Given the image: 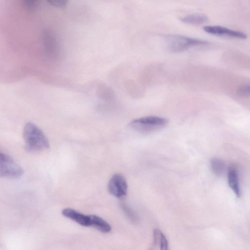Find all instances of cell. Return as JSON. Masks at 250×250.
I'll list each match as a JSON object with an SVG mask.
<instances>
[{"label": "cell", "instance_id": "6da1fadb", "mask_svg": "<svg viewBox=\"0 0 250 250\" xmlns=\"http://www.w3.org/2000/svg\"><path fill=\"white\" fill-rule=\"evenodd\" d=\"M23 137L25 149L28 151L42 150L49 147V142L42 130L33 123L25 124Z\"/></svg>", "mask_w": 250, "mask_h": 250}, {"label": "cell", "instance_id": "7a4b0ae2", "mask_svg": "<svg viewBox=\"0 0 250 250\" xmlns=\"http://www.w3.org/2000/svg\"><path fill=\"white\" fill-rule=\"evenodd\" d=\"M163 40L166 48L172 52H180L193 47L208 44L207 41L200 39L175 34L165 35Z\"/></svg>", "mask_w": 250, "mask_h": 250}, {"label": "cell", "instance_id": "3957f363", "mask_svg": "<svg viewBox=\"0 0 250 250\" xmlns=\"http://www.w3.org/2000/svg\"><path fill=\"white\" fill-rule=\"evenodd\" d=\"M168 122L167 119L164 117L148 116L132 121L129 126L139 132L149 133L163 128Z\"/></svg>", "mask_w": 250, "mask_h": 250}, {"label": "cell", "instance_id": "277c9868", "mask_svg": "<svg viewBox=\"0 0 250 250\" xmlns=\"http://www.w3.org/2000/svg\"><path fill=\"white\" fill-rule=\"evenodd\" d=\"M23 172L21 167L10 156L0 152V177L17 178Z\"/></svg>", "mask_w": 250, "mask_h": 250}, {"label": "cell", "instance_id": "5b68a950", "mask_svg": "<svg viewBox=\"0 0 250 250\" xmlns=\"http://www.w3.org/2000/svg\"><path fill=\"white\" fill-rule=\"evenodd\" d=\"M207 33L214 36L244 40L247 35L245 33L220 25H206L203 27Z\"/></svg>", "mask_w": 250, "mask_h": 250}, {"label": "cell", "instance_id": "8992f818", "mask_svg": "<svg viewBox=\"0 0 250 250\" xmlns=\"http://www.w3.org/2000/svg\"><path fill=\"white\" fill-rule=\"evenodd\" d=\"M108 190L111 194L117 198L125 196L127 191V184L125 177L117 173L113 175L109 181Z\"/></svg>", "mask_w": 250, "mask_h": 250}, {"label": "cell", "instance_id": "52a82bcc", "mask_svg": "<svg viewBox=\"0 0 250 250\" xmlns=\"http://www.w3.org/2000/svg\"><path fill=\"white\" fill-rule=\"evenodd\" d=\"M62 214L65 217L75 221L79 225L90 226L89 215H85L71 208H66L62 210Z\"/></svg>", "mask_w": 250, "mask_h": 250}, {"label": "cell", "instance_id": "ba28073f", "mask_svg": "<svg viewBox=\"0 0 250 250\" xmlns=\"http://www.w3.org/2000/svg\"><path fill=\"white\" fill-rule=\"evenodd\" d=\"M228 182L229 188L237 197L241 196V192L239 184V175L237 168L231 166L228 170Z\"/></svg>", "mask_w": 250, "mask_h": 250}, {"label": "cell", "instance_id": "9c48e42d", "mask_svg": "<svg viewBox=\"0 0 250 250\" xmlns=\"http://www.w3.org/2000/svg\"><path fill=\"white\" fill-rule=\"evenodd\" d=\"M42 37L45 47L50 53H55L58 49V43L54 34L50 30L43 31Z\"/></svg>", "mask_w": 250, "mask_h": 250}, {"label": "cell", "instance_id": "30bf717a", "mask_svg": "<svg viewBox=\"0 0 250 250\" xmlns=\"http://www.w3.org/2000/svg\"><path fill=\"white\" fill-rule=\"evenodd\" d=\"M180 20L184 23L190 24L199 25L208 22V17L204 14L193 13L181 17Z\"/></svg>", "mask_w": 250, "mask_h": 250}, {"label": "cell", "instance_id": "8fae6325", "mask_svg": "<svg viewBox=\"0 0 250 250\" xmlns=\"http://www.w3.org/2000/svg\"><path fill=\"white\" fill-rule=\"evenodd\" d=\"M89 217L90 226L104 233H108L111 231V226L101 217L96 215H89Z\"/></svg>", "mask_w": 250, "mask_h": 250}, {"label": "cell", "instance_id": "7c38bea8", "mask_svg": "<svg viewBox=\"0 0 250 250\" xmlns=\"http://www.w3.org/2000/svg\"><path fill=\"white\" fill-rule=\"evenodd\" d=\"M153 245L162 250H167L168 243L164 233L159 229H155L153 231Z\"/></svg>", "mask_w": 250, "mask_h": 250}, {"label": "cell", "instance_id": "4fadbf2b", "mask_svg": "<svg viewBox=\"0 0 250 250\" xmlns=\"http://www.w3.org/2000/svg\"><path fill=\"white\" fill-rule=\"evenodd\" d=\"M210 167L212 172L217 176H222L226 171V166L221 159L214 157L210 161Z\"/></svg>", "mask_w": 250, "mask_h": 250}, {"label": "cell", "instance_id": "5bb4252c", "mask_svg": "<svg viewBox=\"0 0 250 250\" xmlns=\"http://www.w3.org/2000/svg\"><path fill=\"white\" fill-rule=\"evenodd\" d=\"M121 208L129 219L134 223L139 221V218L135 212L125 203H122Z\"/></svg>", "mask_w": 250, "mask_h": 250}, {"label": "cell", "instance_id": "9a60e30c", "mask_svg": "<svg viewBox=\"0 0 250 250\" xmlns=\"http://www.w3.org/2000/svg\"><path fill=\"white\" fill-rule=\"evenodd\" d=\"M51 6L58 8H63L66 6L68 0H46Z\"/></svg>", "mask_w": 250, "mask_h": 250}, {"label": "cell", "instance_id": "2e32d148", "mask_svg": "<svg viewBox=\"0 0 250 250\" xmlns=\"http://www.w3.org/2000/svg\"><path fill=\"white\" fill-rule=\"evenodd\" d=\"M238 94L242 97L247 98L250 96V85L244 84L239 86L237 89Z\"/></svg>", "mask_w": 250, "mask_h": 250}, {"label": "cell", "instance_id": "e0dca14e", "mask_svg": "<svg viewBox=\"0 0 250 250\" xmlns=\"http://www.w3.org/2000/svg\"><path fill=\"white\" fill-rule=\"evenodd\" d=\"M24 7L28 10L35 9L38 5L39 0H22Z\"/></svg>", "mask_w": 250, "mask_h": 250}]
</instances>
